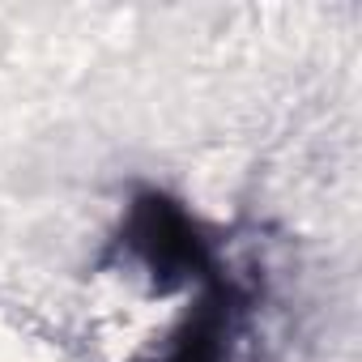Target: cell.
<instances>
[{
    "mask_svg": "<svg viewBox=\"0 0 362 362\" xmlns=\"http://www.w3.org/2000/svg\"><path fill=\"white\" fill-rule=\"evenodd\" d=\"M115 252L136 277H145L153 294L205 290L218 277L214 239L205 235L201 218L166 188H141L124 205Z\"/></svg>",
    "mask_w": 362,
    "mask_h": 362,
    "instance_id": "cell-1",
    "label": "cell"
}]
</instances>
